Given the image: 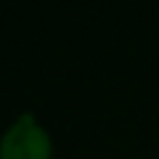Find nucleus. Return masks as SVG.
<instances>
[{"label": "nucleus", "mask_w": 159, "mask_h": 159, "mask_svg": "<svg viewBox=\"0 0 159 159\" xmlns=\"http://www.w3.org/2000/svg\"><path fill=\"white\" fill-rule=\"evenodd\" d=\"M50 134L30 112L20 114L0 139V159H50Z\"/></svg>", "instance_id": "nucleus-1"}]
</instances>
